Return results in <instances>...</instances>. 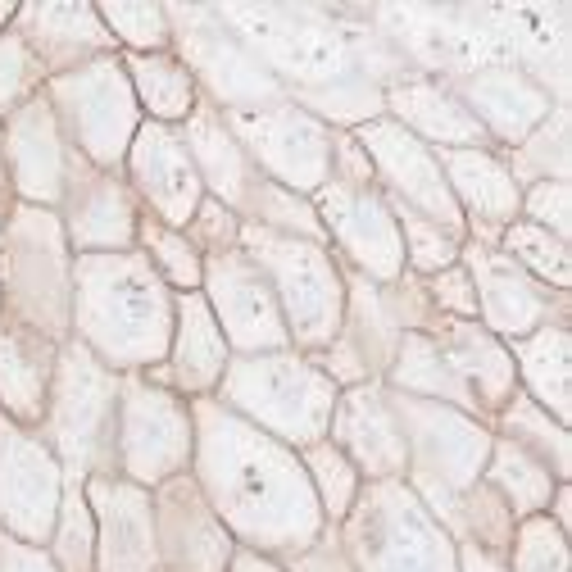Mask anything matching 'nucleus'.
<instances>
[{"label":"nucleus","mask_w":572,"mask_h":572,"mask_svg":"<svg viewBox=\"0 0 572 572\" xmlns=\"http://www.w3.org/2000/svg\"><path fill=\"white\" fill-rule=\"evenodd\" d=\"M191 418V482L218 513V523L232 532L237 550L286 563L327 532L305 464L291 445L227 414L214 395L191 400Z\"/></svg>","instance_id":"nucleus-1"},{"label":"nucleus","mask_w":572,"mask_h":572,"mask_svg":"<svg viewBox=\"0 0 572 572\" xmlns=\"http://www.w3.org/2000/svg\"><path fill=\"white\" fill-rule=\"evenodd\" d=\"M291 105L336 132L382 119V87L359 73L336 5H218Z\"/></svg>","instance_id":"nucleus-2"},{"label":"nucleus","mask_w":572,"mask_h":572,"mask_svg":"<svg viewBox=\"0 0 572 572\" xmlns=\"http://www.w3.org/2000/svg\"><path fill=\"white\" fill-rule=\"evenodd\" d=\"M69 336L109 373H155L173 341V291L141 250L73 255Z\"/></svg>","instance_id":"nucleus-3"},{"label":"nucleus","mask_w":572,"mask_h":572,"mask_svg":"<svg viewBox=\"0 0 572 572\" xmlns=\"http://www.w3.org/2000/svg\"><path fill=\"white\" fill-rule=\"evenodd\" d=\"M336 386L309 364L300 350H273V355H232L218 377L214 400L227 414L246 418L264 436L291 445V450H309V445L327 441V423H332Z\"/></svg>","instance_id":"nucleus-4"},{"label":"nucleus","mask_w":572,"mask_h":572,"mask_svg":"<svg viewBox=\"0 0 572 572\" xmlns=\"http://www.w3.org/2000/svg\"><path fill=\"white\" fill-rule=\"evenodd\" d=\"M119 391L123 377L109 373L87 346L64 341L55 359V382L41 414V441L60 459L64 482L114 473V432H119Z\"/></svg>","instance_id":"nucleus-5"},{"label":"nucleus","mask_w":572,"mask_h":572,"mask_svg":"<svg viewBox=\"0 0 572 572\" xmlns=\"http://www.w3.org/2000/svg\"><path fill=\"white\" fill-rule=\"evenodd\" d=\"M73 309V250L55 209L19 205L0 246V318L46 336L55 346L69 341Z\"/></svg>","instance_id":"nucleus-6"},{"label":"nucleus","mask_w":572,"mask_h":572,"mask_svg":"<svg viewBox=\"0 0 572 572\" xmlns=\"http://www.w3.org/2000/svg\"><path fill=\"white\" fill-rule=\"evenodd\" d=\"M241 250L264 273L277 309H282L291 350L314 355L327 350L346 318V268L327 246L277 237L264 227H241Z\"/></svg>","instance_id":"nucleus-7"},{"label":"nucleus","mask_w":572,"mask_h":572,"mask_svg":"<svg viewBox=\"0 0 572 572\" xmlns=\"http://www.w3.org/2000/svg\"><path fill=\"white\" fill-rule=\"evenodd\" d=\"M336 541L355 572H459V545L405 482H364Z\"/></svg>","instance_id":"nucleus-8"},{"label":"nucleus","mask_w":572,"mask_h":572,"mask_svg":"<svg viewBox=\"0 0 572 572\" xmlns=\"http://www.w3.org/2000/svg\"><path fill=\"white\" fill-rule=\"evenodd\" d=\"M386 395L405 436V486L427 504L432 518H441L445 504L482 482L486 454L495 441L491 423L454 405H436V400H414L400 391Z\"/></svg>","instance_id":"nucleus-9"},{"label":"nucleus","mask_w":572,"mask_h":572,"mask_svg":"<svg viewBox=\"0 0 572 572\" xmlns=\"http://www.w3.org/2000/svg\"><path fill=\"white\" fill-rule=\"evenodd\" d=\"M168 28H173V55L196 78L200 100L218 114H255L286 100L255 50L223 23L218 5H168Z\"/></svg>","instance_id":"nucleus-10"},{"label":"nucleus","mask_w":572,"mask_h":572,"mask_svg":"<svg viewBox=\"0 0 572 572\" xmlns=\"http://www.w3.org/2000/svg\"><path fill=\"white\" fill-rule=\"evenodd\" d=\"M196 450V418L191 400L155 373H128L119 391V432H114V473L132 486H155L191 473Z\"/></svg>","instance_id":"nucleus-11"},{"label":"nucleus","mask_w":572,"mask_h":572,"mask_svg":"<svg viewBox=\"0 0 572 572\" xmlns=\"http://www.w3.org/2000/svg\"><path fill=\"white\" fill-rule=\"evenodd\" d=\"M41 91L55 109L64 141L87 164L105 168V173H123L128 146L141 128V109L119 55H105V60H91L73 73H60Z\"/></svg>","instance_id":"nucleus-12"},{"label":"nucleus","mask_w":572,"mask_h":572,"mask_svg":"<svg viewBox=\"0 0 572 572\" xmlns=\"http://www.w3.org/2000/svg\"><path fill=\"white\" fill-rule=\"evenodd\" d=\"M227 128L237 132L241 150L250 155V164L264 173L268 182L309 196L323 191L327 173H332V132L327 123H318L314 114H305L291 100H277L255 114H223Z\"/></svg>","instance_id":"nucleus-13"},{"label":"nucleus","mask_w":572,"mask_h":572,"mask_svg":"<svg viewBox=\"0 0 572 572\" xmlns=\"http://www.w3.org/2000/svg\"><path fill=\"white\" fill-rule=\"evenodd\" d=\"M355 141L364 146L368 164H373V187L382 191V200L391 209H409V214L427 218V223L445 227L454 237H464V214L454 205L450 187H445V173L436 164V150L423 146L418 137H409L400 123L368 119L355 128Z\"/></svg>","instance_id":"nucleus-14"},{"label":"nucleus","mask_w":572,"mask_h":572,"mask_svg":"<svg viewBox=\"0 0 572 572\" xmlns=\"http://www.w3.org/2000/svg\"><path fill=\"white\" fill-rule=\"evenodd\" d=\"M314 214L323 223L327 250L341 259V268L377 286H391L395 277H405L400 223H395V209L386 205L377 187L323 182V191H314Z\"/></svg>","instance_id":"nucleus-15"},{"label":"nucleus","mask_w":572,"mask_h":572,"mask_svg":"<svg viewBox=\"0 0 572 572\" xmlns=\"http://www.w3.org/2000/svg\"><path fill=\"white\" fill-rule=\"evenodd\" d=\"M64 495V468L41 432L0 414V532L46 545Z\"/></svg>","instance_id":"nucleus-16"},{"label":"nucleus","mask_w":572,"mask_h":572,"mask_svg":"<svg viewBox=\"0 0 572 572\" xmlns=\"http://www.w3.org/2000/svg\"><path fill=\"white\" fill-rule=\"evenodd\" d=\"M55 218H60L64 241H69L73 255H123V250H137L141 205L132 196L128 178L87 164L78 150L69 159V178H64V196L55 205Z\"/></svg>","instance_id":"nucleus-17"},{"label":"nucleus","mask_w":572,"mask_h":572,"mask_svg":"<svg viewBox=\"0 0 572 572\" xmlns=\"http://www.w3.org/2000/svg\"><path fill=\"white\" fill-rule=\"evenodd\" d=\"M200 296H205L209 314H214V323H218V332H223L232 355H273V350H291L282 309H277L264 273L246 259V250L205 259Z\"/></svg>","instance_id":"nucleus-18"},{"label":"nucleus","mask_w":572,"mask_h":572,"mask_svg":"<svg viewBox=\"0 0 572 572\" xmlns=\"http://www.w3.org/2000/svg\"><path fill=\"white\" fill-rule=\"evenodd\" d=\"M459 264H464L468 277H473L477 323H482L491 336H500L504 346L518 341V336H532L536 327H545V323H568L572 327L568 296H559V291L541 286L536 277H527L504 250L473 246V241H468Z\"/></svg>","instance_id":"nucleus-19"},{"label":"nucleus","mask_w":572,"mask_h":572,"mask_svg":"<svg viewBox=\"0 0 572 572\" xmlns=\"http://www.w3.org/2000/svg\"><path fill=\"white\" fill-rule=\"evenodd\" d=\"M123 178H128L141 214L159 218L164 227H178V232L191 223L196 205L205 200V182L191 164L182 128H168V123L141 119L128 159H123Z\"/></svg>","instance_id":"nucleus-20"},{"label":"nucleus","mask_w":572,"mask_h":572,"mask_svg":"<svg viewBox=\"0 0 572 572\" xmlns=\"http://www.w3.org/2000/svg\"><path fill=\"white\" fill-rule=\"evenodd\" d=\"M155 554L159 572H227L237 559V541L218 523V513L187 477L155 486Z\"/></svg>","instance_id":"nucleus-21"},{"label":"nucleus","mask_w":572,"mask_h":572,"mask_svg":"<svg viewBox=\"0 0 572 572\" xmlns=\"http://www.w3.org/2000/svg\"><path fill=\"white\" fill-rule=\"evenodd\" d=\"M0 159H5V173L14 182L19 205H37V209L60 205L73 146L64 141L60 123H55V109H50L46 91L32 96L28 105H19L10 119L0 123Z\"/></svg>","instance_id":"nucleus-22"},{"label":"nucleus","mask_w":572,"mask_h":572,"mask_svg":"<svg viewBox=\"0 0 572 572\" xmlns=\"http://www.w3.org/2000/svg\"><path fill=\"white\" fill-rule=\"evenodd\" d=\"M10 32L28 46V55L37 60L46 82L82 69L91 60L119 55V46L105 32L91 0H19Z\"/></svg>","instance_id":"nucleus-23"},{"label":"nucleus","mask_w":572,"mask_h":572,"mask_svg":"<svg viewBox=\"0 0 572 572\" xmlns=\"http://www.w3.org/2000/svg\"><path fill=\"white\" fill-rule=\"evenodd\" d=\"M82 495L96 523V572H159L155 504L146 486L100 473L82 482Z\"/></svg>","instance_id":"nucleus-24"},{"label":"nucleus","mask_w":572,"mask_h":572,"mask_svg":"<svg viewBox=\"0 0 572 572\" xmlns=\"http://www.w3.org/2000/svg\"><path fill=\"white\" fill-rule=\"evenodd\" d=\"M327 441L346 454L364 482H405V436L382 382H364L336 395Z\"/></svg>","instance_id":"nucleus-25"},{"label":"nucleus","mask_w":572,"mask_h":572,"mask_svg":"<svg viewBox=\"0 0 572 572\" xmlns=\"http://www.w3.org/2000/svg\"><path fill=\"white\" fill-rule=\"evenodd\" d=\"M454 205L473 246H500V232L523 214V187L513 182L500 150H436Z\"/></svg>","instance_id":"nucleus-26"},{"label":"nucleus","mask_w":572,"mask_h":572,"mask_svg":"<svg viewBox=\"0 0 572 572\" xmlns=\"http://www.w3.org/2000/svg\"><path fill=\"white\" fill-rule=\"evenodd\" d=\"M454 96L468 105V114L477 119V128L486 132L491 150H513L536 123L550 114L559 100H550V91L536 87L523 69L513 64H491V69L464 73V78L450 82Z\"/></svg>","instance_id":"nucleus-27"},{"label":"nucleus","mask_w":572,"mask_h":572,"mask_svg":"<svg viewBox=\"0 0 572 572\" xmlns=\"http://www.w3.org/2000/svg\"><path fill=\"white\" fill-rule=\"evenodd\" d=\"M382 114L432 150H491L486 132L477 128V119L445 78L409 73L382 87Z\"/></svg>","instance_id":"nucleus-28"},{"label":"nucleus","mask_w":572,"mask_h":572,"mask_svg":"<svg viewBox=\"0 0 572 572\" xmlns=\"http://www.w3.org/2000/svg\"><path fill=\"white\" fill-rule=\"evenodd\" d=\"M227 359H232V350H227L205 296L200 291L173 296V341H168L164 364L155 368L159 382L173 386L182 400H205L218 391Z\"/></svg>","instance_id":"nucleus-29"},{"label":"nucleus","mask_w":572,"mask_h":572,"mask_svg":"<svg viewBox=\"0 0 572 572\" xmlns=\"http://www.w3.org/2000/svg\"><path fill=\"white\" fill-rule=\"evenodd\" d=\"M182 141H187L191 164H196L200 182H205V196H214L218 205H227L237 218L246 214L255 191L264 187L268 178L250 164V155L241 150L237 132L227 128L223 114L200 100V105L191 109V119L182 123Z\"/></svg>","instance_id":"nucleus-30"},{"label":"nucleus","mask_w":572,"mask_h":572,"mask_svg":"<svg viewBox=\"0 0 572 572\" xmlns=\"http://www.w3.org/2000/svg\"><path fill=\"white\" fill-rule=\"evenodd\" d=\"M427 336H436V346L445 350L454 373L464 377L477 414H482L486 423L518 395V373H513L509 346H504L500 336L486 332L482 323H450V318H441Z\"/></svg>","instance_id":"nucleus-31"},{"label":"nucleus","mask_w":572,"mask_h":572,"mask_svg":"<svg viewBox=\"0 0 572 572\" xmlns=\"http://www.w3.org/2000/svg\"><path fill=\"white\" fill-rule=\"evenodd\" d=\"M55 359L60 346L28 327L0 318V414L19 427H41L46 395L55 382Z\"/></svg>","instance_id":"nucleus-32"},{"label":"nucleus","mask_w":572,"mask_h":572,"mask_svg":"<svg viewBox=\"0 0 572 572\" xmlns=\"http://www.w3.org/2000/svg\"><path fill=\"white\" fill-rule=\"evenodd\" d=\"M509 359L518 373V395L541 405L554 423H572V327L545 323L532 336L509 341Z\"/></svg>","instance_id":"nucleus-33"},{"label":"nucleus","mask_w":572,"mask_h":572,"mask_svg":"<svg viewBox=\"0 0 572 572\" xmlns=\"http://www.w3.org/2000/svg\"><path fill=\"white\" fill-rule=\"evenodd\" d=\"M400 336L405 332H400V323H395V314H391L386 286L368 282V277H359L346 268V318H341L336 341H346V350L364 364L368 382H382L386 377Z\"/></svg>","instance_id":"nucleus-34"},{"label":"nucleus","mask_w":572,"mask_h":572,"mask_svg":"<svg viewBox=\"0 0 572 572\" xmlns=\"http://www.w3.org/2000/svg\"><path fill=\"white\" fill-rule=\"evenodd\" d=\"M382 386L386 391H400V395H414V400L454 405V409H464V414L482 418L477 414V405H473V395H468V386H464V377L454 373V364L445 359V350L436 346V336H427V332H405L400 336V346H395Z\"/></svg>","instance_id":"nucleus-35"},{"label":"nucleus","mask_w":572,"mask_h":572,"mask_svg":"<svg viewBox=\"0 0 572 572\" xmlns=\"http://www.w3.org/2000/svg\"><path fill=\"white\" fill-rule=\"evenodd\" d=\"M119 60L132 82L141 119L168 123V128H182L191 119V109L200 105V91H196V78L187 73V64L173 50H159V55H119Z\"/></svg>","instance_id":"nucleus-36"},{"label":"nucleus","mask_w":572,"mask_h":572,"mask_svg":"<svg viewBox=\"0 0 572 572\" xmlns=\"http://www.w3.org/2000/svg\"><path fill=\"white\" fill-rule=\"evenodd\" d=\"M482 482L509 504V513L523 523V518H541L550 509L554 491H559V477L550 473L545 464H536L527 450L509 445L504 436L491 441V454H486V468H482Z\"/></svg>","instance_id":"nucleus-37"},{"label":"nucleus","mask_w":572,"mask_h":572,"mask_svg":"<svg viewBox=\"0 0 572 572\" xmlns=\"http://www.w3.org/2000/svg\"><path fill=\"white\" fill-rule=\"evenodd\" d=\"M491 432L504 436L509 445H518V450H527L536 464H545L559 482H568L572 477V436H568V427L554 423V418L545 414L541 405H532L527 395H513L509 405L491 418Z\"/></svg>","instance_id":"nucleus-38"},{"label":"nucleus","mask_w":572,"mask_h":572,"mask_svg":"<svg viewBox=\"0 0 572 572\" xmlns=\"http://www.w3.org/2000/svg\"><path fill=\"white\" fill-rule=\"evenodd\" d=\"M568 105H554L532 132L513 150H504L513 182L518 187H536V182H568L572 178V155H568Z\"/></svg>","instance_id":"nucleus-39"},{"label":"nucleus","mask_w":572,"mask_h":572,"mask_svg":"<svg viewBox=\"0 0 572 572\" xmlns=\"http://www.w3.org/2000/svg\"><path fill=\"white\" fill-rule=\"evenodd\" d=\"M495 250H504V255L523 268L527 277H536V282L550 286V291H559V296H568L572 291V246L568 241H559L554 232H545V227L518 218V223H509L500 232V246Z\"/></svg>","instance_id":"nucleus-40"},{"label":"nucleus","mask_w":572,"mask_h":572,"mask_svg":"<svg viewBox=\"0 0 572 572\" xmlns=\"http://www.w3.org/2000/svg\"><path fill=\"white\" fill-rule=\"evenodd\" d=\"M137 250L146 255V264L155 268V277L168 286V291H173V296L200 291L205 259L196 255V246L187 241V232H178V227H164L159 218L141 214V223H137Z\"/></svg>","instance_id":"nucleus-41"},{"label":"nucleus","mask_w":572,"mask_h":572,"mask_svg":"<svg viewBox=\"0 0 572 572\" xmlns=\"http://www.w3.org/2000/svg\"><path fill=\"white\" fill-rule=\"evenodd\" d=\"M96 14L105 23V32L114 37L119 55H159V50H173L168 5H159V0H100Z\"/></svg>","instance_id":"nucleus-42"},{"label":"nucleus","mask_w":572,"mask_h":572,"mask_svg":"<svg viewBox=\"0 0 572 572\" xmlns=\"http://www.w3.org/2000/svg\"><path fill=\"white\" fill-rule=\"evenodd\" d=\"M300 464H305L314 500H318V509H323V523L341 527L346 513L355 509L359 491H364V477L355 473V464H350L332 441H318V445H309V450H300Z\"/></svg>","instance_id":"nucleus-43"},{"label":"nucleus","mask_w":572,"mask_h":572,"mask_svg":"<svg viewBox=\"0 0 572 572\" xmlns=\"http://www.w3.org/2000/svg\"><path fill=\"white\" fill-rule=\"evenodd\" d=\"M46 554L60 572H96V523H91L82 482H64L60 513H55V527H50Z\"/></svg>","instance_id":"nucleus-44"},{"label":"nucleus","mask_w":572,"mask_h":572,"mask_svg":"<svg viewBox=\"0 0 572 572\" xmlns=\"http://www.w3.org/2000/svg\"><path fill=\"white\" fill-rule=\"evenodd\" d=\"M504 568L509 572H568L572 554H568V532L550 523V518H523L509 536L504 550Z\"/></svg>","instance_id":"nucleus-45"},{"label":"nucleus","mask_w":572,"mask_h":572,"mask_svg":"<svg viewBox=\"0 0 572 572\" xmlns=\"http://www.w3.org/2000/svg\"><path fill=\"white\" fill-rule=\"evenodd\" d=\"M395 223H400V241H405V273L414 277H432L441 268L459 264V255L468 246L464 237H454V232L409 214V209H395Z\"/></svg>","instance_id":"nucleus-46"},{"label":"nucleus","mask_w":572,"mask_h":572,"mask_svg":"<svg viewBox=\"0 0 572 572\" xmlns=\"http://www.w3.org/2000/svg\"><path fill=\"white\" fill-rule=\"evenodd\" d=\"M41 87H46V78L28 55V46L14 32H0V123L19 105H28L32 96H41Z\"/></svg>","instance_id":"nucleus-47"},{"label":"nucleus","mask_w":572,"mask_h":572,"mask_svg":"<svg viewBox=\"0 0 572 572\" xmlns=\"http://www.w3.org/2000/svg\"><path fill=\"white\" fill-rule=\"evenodd\" d=\"M241 227L246 223H241L232 209L218 205L214 196H205L182 232H187V241L196 246L200 259H214V255H232V250H241Z\"/></svg>","instance_id":"nucleus-48"},{"label":"nucleus","mask_w":572,"mask_h":572,"mask_svg":"<svg viewBox=\"0 0 572 572\" xmlns=\"http://www.w3.org/2000/svg\"><path fill=\"white\" fill-rule=\"evenodd\" d=\"M423 286L441 318H450V323H477V291H473V277H468L464 264H450V268H441V273L423 277Z\"/></svg>","instance_id":"nucleus-49"},{"label":"nucleus","mask_w":572,"mask_h":572,"mask_svg":"<svg viewBox=\"0 0 572 572\" xmlns=\"http://www.w3.org/2000/svg\"><path fill=\"white\" fill-rule=\"evenodd\" d=\"M523 223H536L554 232L559 241H572V191L568 182H536L523 191Z\"/></svg>","instance_id":"nucleus-50"},{"label":"nucleus","mask_w":572,"mask_h":572,"mask_svg":"<svg viewBox=\"0 0 572 572\" xmlns=\"http://www.w3.org/2000/svg\"><path fill=\"white\" fill-rule=\"evenodd\" d=\"M327 182H346V187H373V164L355 132H332V173Z\"/></svg>","instance_id":"nucleus-51"},{"label":"nucleus","mask_w":572,"mask_h":572,"mask_svg":"<svg viewBox=\"0 0 572 572\" xmlns=\"http://www.w3.org/2000/svg\"><path fill=\"white\" fill-rule=\"evenodd\" d=\"M282 568L286 572H355L346 559V550H341V541H336V527H327L309 550H300L296 559H286Z\"/></svg>","instance_id":"nucleus-52"},{"label":"nucleus","mask_w":572,"mask_h":572,"mask_svg":"<svg viewBox=\"0 0 572 572\" xmlns=\"http://www.w3.org/2000/svg\"><path fill=\"white\" fill-rule=\"evenodd\" d=\"M0 572H60L50 563L46 545H28L0 532Z\"/></svg>","instance_id":"nucleus-53"},{"label":"nucleus","mask_w":572,"mask_h":572,"mask_svg":"<svg viewBox=\"0 0 572 572\" xmlns=\"http://www.w3.org/2000/svg\"><path fill=\"white\" fill-rule=\"evenodd\" d=\"M459 572H509V568H504V554L477 550V545H459Z\"/></svg>","instance_id":"nucleus-54"},{"label":"nucleus","mask_w":572,"mask_h":572,"mask_svg":"<svg viewBox=\"0 0 572 572\" xmlns=\"http://www.w3.org/2000/svg\"><path fill=\"white\" fill-rule=\"evenodd\" d=\"M545 518H550L559 532H568V527H572V486H568V482L554 491V500H550V509H545Z\"/></svg>","instance_id":"nucleus-55"},{"label":"nucleus","mask_w":572,"mask_h":572,"mask_svg":"<svg viewBox=\"0 0 572 572\" xmlns=\"http://www.w3.org/2000/svg\"><path fill=\"white\" fill-rule=\"evenodd\" d=\"M14 209H19V196H14V182L5 173V159H0V246H5V227H10Z\"/></svg>","instance_id":"nucleus-56"},{"label":"nucleus","mask_w":572,"mask_h":572,"mask_svg":"<svg viewBox=\"0 0 572 572\" xmlns=\"http://www.w3.org/2000/svg\"><path fill=\"white\" fill-rule=\"evenodd\" d=\"M227 572H286L277 559H264V554H250V550H237V559H232V568Z\"/></svg>","instance_id":"nucleus-57"},{"label":"nucleus","mask_w":572,"mask_h":572,"mask_svg":"<svg viewBox=\"0 0 572 572\" xmlns=\"http://www.w3.org/2000/svg\"><path fill=\"white\" fill-rule=\"evenodd\" d=\"M14 14H19V0H0V32H10Z\"/></svg>","instance_id":"nucleus-58"}]
</instances>
